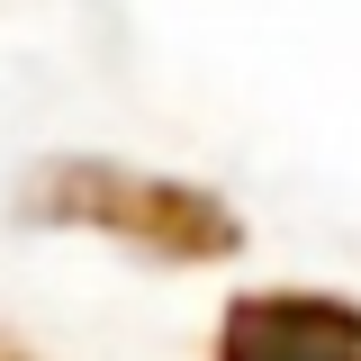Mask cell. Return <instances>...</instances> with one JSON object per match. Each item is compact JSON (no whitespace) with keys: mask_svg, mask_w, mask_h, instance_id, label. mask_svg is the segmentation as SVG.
Here are the masks:
<instances>
[{"mask_svg":"<svg viewBox=\"0 0 361 361\" xmlns=\"http://www.w3.org/2000/svg\"><path fill=\"white\" fill-rule=\"evenodd\" d=\"M226 361H361V316L325 298H253L226 316Z\"/></svg>","mask_w":361,"mask_h":361,"instance_id":"obj_1","label":"cell"}]
</instances>
